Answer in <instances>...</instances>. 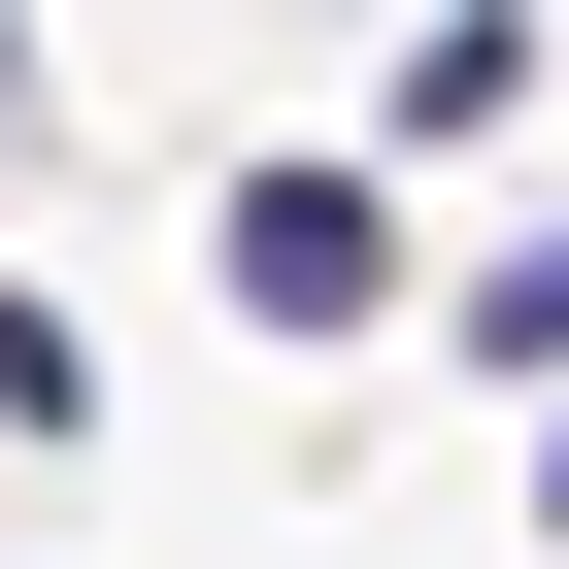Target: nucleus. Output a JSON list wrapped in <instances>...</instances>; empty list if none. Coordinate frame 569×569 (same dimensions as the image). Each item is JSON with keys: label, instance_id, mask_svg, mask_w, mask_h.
Segmentation results:
<instances>
[{"label": "nucleus", "instance_id": "obj_1", "mask_svg": "<svg viewBox=\"0 0 569 569\" xmlns=\"http://www.w3.org/2000/svg\"><path fill=\"white\" fill-rule=\"evenodd\" d=\"M234 302H268V336H369V302H402V201H369V168H234Z\"/></svg>", "mask_w": 569, "mask_h": 569}, {"label": "nucleus", "instance_id": "obj_2", "mask_svg": "<svg viewBox=\"0 0 569 569\" xmlns=\"http://www.w3.org/2000/svg\"><path fill=\"white\" fill-rule=\"evenodd\" d=\"M469 336H502V369H569V234H502V268H469Z\"/></svg>", "mask_w": 569, "mask_h": 569}]
</instances>
